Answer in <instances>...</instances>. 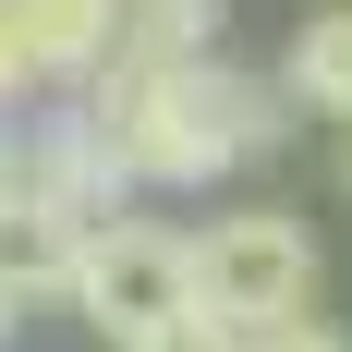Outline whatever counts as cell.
Instances as JSON below:
<instances>
[{
  "instance_id": "obj_12",
  "label": "cell",
  "mask_w": 352,
  "mask_h": 352,
  "mask_svg": "<svg viewBox=\"0 0 352 352\" xmlns=\"http://www.w3.org/2000/svg\"><path fill=\"white\" fill-rule=\"evenodd\" d=\"M0 207H12V134H0Z\"/></svg>"
},
{
  "instance_id": "obj_4",
  "label": "cell",
  "mask_w": 352,
  "mask_h": 352,
  "mask_svg": "<svg viewBox=\"0 0 352 352\" xmlns=\"http://www.w3.org/2000/svg\"><path fill=\"white\" fill-rule=\"evenodd\" d=\"M12 195H25V207H49V219H73L85 243H98L109 219H134V170L109 158V134L85 122V109H49V122L12 146Z\"/></svg>"
},
{
  "instance_id": "obj_7",
  "label": "cell",
  "mask_w": 352,
  "mask_h": 352,
  "mask_svg": "<svg viewBox=\"0 0 352 352\" xmlns=\"http://www.w3.org/2000/svg\"><path fill=\"white\" fill-rule=\"evenodd\" d=\"M280 85H292V109H316V122H340V134H352V0H328V12L292 25Z\"/></svg>"
},
{
  "instance_id": "obj_13",
  "label": "cell",
  "mask_w": 352,
  "mask_h": 352,
  "mask_svg": "<svg viewBox=\"0 0 352 352\" xmlns=\"http://www.w3.org/2000/svg\"><path fill=\"white\" fill-rule=\"evenodd\" d=\"M12 316H25V304H12V292H0V340H12Z\"/></svg>"
},
{
  "instance_id": "obj_3",
  "label": "cell",
  "mask_w": 352,
  "mask_h": 352,
  "mask_svg": "<svg viewBox=\"0 0 352 352\" xmlns=\"http://www.w3.org/2000/svg\"><path fill=\"white\" fill-rule=\"evenodd\" d=\"M304 292H316V231L292 207H231V219L195 231V304H207L219 328L267 340V328L304 316Z\"/></svg>"
},
{
  "instance_id": "obj_10",
  "label": "cell",
  "mask_w": 352,
  "mask_h": 352,
  "mask_svg": "<svg viewBox=\"0 0 352 352\" xmlns=\"http://www.w3.org/2000/svg\"><path fill=\"white\" fill-rule=\"evenodd\" d=\"M255 352H352V340H340V328H328V316H292V328H267V340H255Z\"/></svg>"
},
{
  "instance_id": "obj_5",
  "label": "cell",
  "mask_w": 352,
  "mask_h": 352,
  "mask_svg": "<svg viewBox=\"0 0 352 352\" xmlns=\"http://www.w3.org/2000/svg\"><path fill=\"white\" fill-rule=\"evenodd\" d=\"M12 36L36 85H98L122 61V0H12Z\"/></svg>"
},
{
  "instance_id": "obj_6",
  "label": "cell",
  "mask_w": 352,
  "mask_h": 352,
  "mask_svg": "<svg viewBox=\"0 0 352 352\" xmlns=\"http://www.w3.org/2000/svg\"><path fill=\"white\" fill-rule=\"evenodd\" d=\"M73 267H85V231L12 195V207H0V292H12V304H73Z\"/></svg>"
},
{
  "instance_id": "obj_9",
  "label": "cell",
  "mask_w": 352,
  "mask_h": 352,
  "mask_svg": "<svg viewBox=\"0 0 352 352\" xmlns=\"http://www.w3.org/2000/svg\"><path fill=\"white\" fill-rule=\"evenodd\" d=\"M146 352H255V340H243V328H219V316H182L170 340H146Z\"/></svg>"
},
{
  "instance_id": "obj_11",
  "label": "cell",
  "mask_w": 352,
  "mask_h": 352,
  "mask_svg": "<svg viewBox=\"0 0 352 352\" xmlns=\"http://www.w3.org/2000/svg\"><path fill=\"white\" fill-rule=\"evenodd\" d=\"M25 85H36V73H25V36H12V0H0V109L25 98Z\"/></svg>"
},
{
  "instance_id": "obj_1",
  "label": "cell",
  "mask_w": 352,
  "mask_h": 352,
  "mask_svg": "<svg viewBox=\"0 0 352 352\" xmlns=\"http://www.w3.org/2000/svg\"><path fill=\"white\" fill-rule=\"evenodd\" d=\"M280 109H292V85H255L231 61H170V73H98L85 122L109 134V158L146 195V182H219L243 158H267L292 134Z\"/></svg>"
},
{
  "instance_id": "obj_8",
  "label": "cell",
  "mask_w": 352,
  "mask_h": 352,
  "mask_svg": "<svg viewBox=\"0 0 352 352\" xmlns=\"http://www.w3.org/2000/svg\"><path fill=\"white\" fill-rule=\"evenodd\" d=\"M170 61H219V0H122L109 73H170Z\"/></svg>"
},
{
  "instance_id": "obj_14",
  "label": "cell",
  "mask_w": 352,
  "mask_h": 352,
  "mask_svg": "<svg viewBox=\"0 0 352 352\" xmlns=\"http://www.w3.org/2000/svg\"><path fill=\"white\" fill-rule=\"evenodd\" d=\"M340 195H352V134H340Z\"/></svg>"
},
{
  "instance_id": "obj_2",
  "label": "cell",
  "mask_w": 352,
  "mask_h": 352,
  "mask_svg": "<svg viewBox=\"0 0 352 352\" xmlns=\"http://www.w3.org/2000/svg\"><path fill=\"white\" fill-rule=\"evenodd\" d=\"M73 316L98 328L109 352H146V340H170L182 316H207L195 304V231H170V219H109L98 243H85V267H73Z\"/></svg>"
}]
</instances>
